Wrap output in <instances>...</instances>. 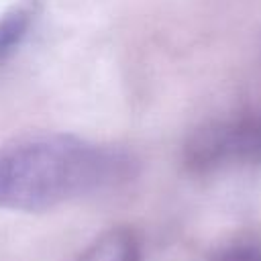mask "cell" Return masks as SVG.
Returning <instances> with one entry per match:
<instances>
[{"instance_id": "cell-1", "label": "cell", "mask_w": 261, "mask_h": 261, "mask_svg": "<svg viewBox=\"0 0 261 261\" xmlns=\"http://www.w3.org/2000/svg\"><path fill=\"white\" fill-rule=\"evenodd\" d=\"M128 153L73 135L39 133L0 147V208L39 212L133 175Z\"/></svg>"}, {"instance_id": "cell-2", "label": "cell", "mask_w": 261, "mask_h": 261, "mask_svg": "<svg viewBox=\"0 0 261 261\" xmlns=\"http://www.w3.org/2000/svg\"><path fill=\"white\" fill-rule=\"evenodd\" d=\"M139 239L130 228L116 226L96 237L75 261H139Z\"/></svg>"}, {"instance_id": "cell-3", "label": "cell", "mask_w": 261, "mask_h": 261, "mask_svg": "<svg viewBox=\"0 0 261 261\" xmlns=\"http://www.w3.org/2000/svg\"><path fill=\"white\" fill-rule=\"evenodd\" d=\"M29 29V12L14 8L0 18V65L12 55Z\"/></svg>"}, {"instance_id": "cell-4", "label": "cell", "mask_w": 261, "mask_h": 261, "mask_svg": "<svg viewBox=\"0 0 261 261\" xmlns=\"http://www.w3.org/2000/svg\"><path fill=\"white\" fill-rule=\"evenodd\" d=\"M216 261H261V253L253 249H230L216 257Z\"/></svg>"}, {"instance_id": "cell-5", "label": "cell", "mask_w": 261, "mask_h": 261, "mask_svg": "<svg viewBox=\"0 0 261 261\" xmlns=\"http://www.w3.org/2000/svg\"><path fill=\"white\" fill-rule=\"evenodd\" d=\"M259 145H261V126H259Z\"/></svg>"}]
</instances>
